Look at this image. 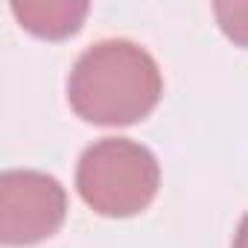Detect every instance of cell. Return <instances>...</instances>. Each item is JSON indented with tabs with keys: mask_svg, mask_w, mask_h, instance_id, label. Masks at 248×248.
Segmentation results:
<instances>
[{
	"mask_svg": "<svg viewBox=\"0 0 248 248\" xmlns=\"http://www.w3.org/2000/svg\"><path fill=\"white\" fill-rule=\"evenodd\" d=\"M155 155L129 138H102L79 158L76 187L88 207L102 216H135L158 193Z\"/></svg>",
	"mask_w": 248,
	"mask_h": 248,
	"instance_id": "7a4b0ae2",
	"label": "cell"
},
{
	"mask_svg": "<svg viewBox=\"0 0 248 248\" xmlns=\"http://www.w3.org/2000/svg\"><path fill=\"white\" fill-rule=\"evenodd\" d=\"M67 213L64 187L35 170L0 175V239L6 245H32L53 236Z\"/></svg>",
	"mask_w": 248,
	"mask_h": 248,
	"instance_id": "3957f363",
	"label": "cell"
},
{
	"mask_svg": "<svg viewBox=\"0 0 248 248\" xmlns=\"http://www.w3.org/2000/svg\"><path fill=\"white\" fill-rule=\"evenodd\" d=\"M164 82L155 59L135 41L108 38L88 47L67 79L70 108L96 126H129L161 99Z\"/></svg>",
	"mask_w": 248,
	"mask_h": 248,
	"instance_id": "6da1fadb",
	"label": "cell"
},
{
	"mask_svg": "<svg viewBox=\"0 0 248 248\" xmlns=\"http://www.w3.org/2000/svg\"><path fill=\"white\" fill-rule=\"evenodd\" d=\"M213 12H216L222 32L231 41L248 47V3H239V0H233V3H216Z\"/></svg>",
	"mask_w": 248,
	"mask_h": 248,
	"instance_id": "5b68a950",
	"label": "cell"
},
{
	"mask_svg": "<svg viewBox=\"0 0 248 248\" xmlns=\"http://www.w3.org/2000/svg\"><path fill=\"white\" fill-rule=\"evenodd\" d=\"M15 18L41 38H64L79 30L88 15V3H67V0H15Z\"/></svg>",
	"mask_w": 248,
	"mask_h": 248,
	"instance_id": "277c9868",
	"label": "cell"
},
{
	"mask_svg": "<svg viewBox=\"0 0 248 248\" xmlns=\"http://www.w3.org/2000/svg\"><path fill=\"white\" fill-rule=\"evenodd\" d=\"M233 248H248V216H242V222H239V228H236Z\"/></svg>",
	"mask_w": 248,
	"mask_h": 248,
	"instance_id": "8992f818",
	"label": "cell"
}]
</instances>
